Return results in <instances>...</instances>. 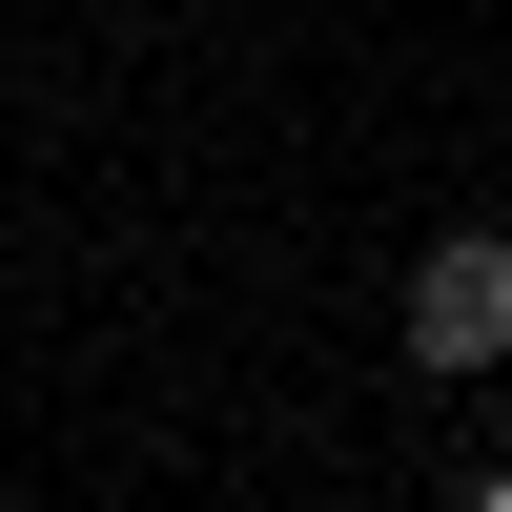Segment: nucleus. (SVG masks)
Masks as SVG:
<instances>
[{"label": "nucleus", "mask_w": 512, "mask_h": 512, "mask_svg": "<svg viewBox=\"0 0 512 512\" xmlns=\"http://www.w3.org/2000/svg\"><path fill=\"white\" fill-rule=\"evenodd\" d=\"M410 369H512V226H451V246H410Z\"/></svg>", "instance_id": "obj_1"}]
</instances>
